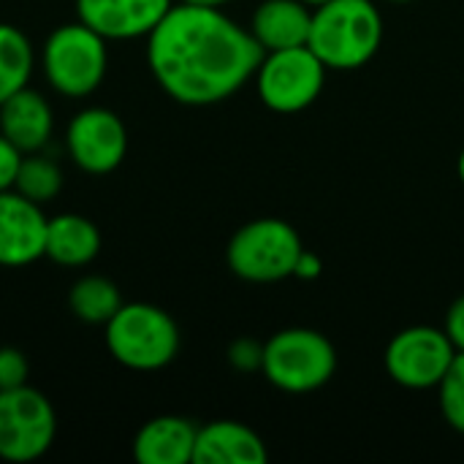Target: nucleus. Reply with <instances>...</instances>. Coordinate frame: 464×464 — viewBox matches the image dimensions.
<instances>
[{
	"instance_id": "nucleus-14",
	"label": "nucleus",
	"mask_w": 464,
	"mask_h": 464,
	"mask_svg": "<svg viewBox=\"0 0 464 464\" xmlns=\"http://www.w3.org/2000/svg\"><path fill=\"white\" fill-rule=\"evenodd\" d=\"M269 451L264 440L239 421H212L198 427L193 464H264Z\"/></svg>"
},
{
	"instance_id": "nucleus-12",
	"label": "nucleus",
	"mask_w": 464,
	"mask_h": 464,
	"mask_svg": "<svg viewBox=\"0 0 464 464\" xmlns=\"http://www.w3.org/2000/svg\"><path fill=\"white\" fill-rule=\"evenodd\" d=\"M171 5V0H76V19L106 41H133L147 38Z\"/></svg>"
},
{
	"instance_id": "nucleus-20",
	"label": "nucleus",
	"mask_w": 464,
	"mask_h": 464,
	"mask_svg": "<svg viewBox=\"0 0 464 464\" xmlns=\"http://www.w3.org/2000/svg\"><path fill=\"white\" fill-rule=\"evenodd\" d=\"M14 190L35 204H46L63 190V169L41 152H27L19 160V171L14 179Z\"/></svg>"
},
{
	"instance_id": "nucleus-7",
	"label": "nucleus",
	"mask_w": 464,
	"mask_h": 464,
	"mask_svg": "<svg viewBox=\"0 0 464 464\" xmlns=\"http://www.w3.org/2000/svg\"><path fill=\"white\" fill-rule=\"evenodd\" d=\"M326 82V65L304 44L280 52H264L256 71V87L264 106L280 114H294L315 103Z\"/></svg>"
},
{
	"instance_id": "nucleus-26",
	"label": "nucleus",
	"mask_w": 464,
	"mask_h": 464,
	"mask_svg": "<svg viewBox=\"0 0 464 464\" xmlns=\"http://www.w3.org/2000/svg\"><path fill=\"white\" fill-rule=\"evenodd\" d=\"M318 272H321V261H318L315 256H310L307 250H302L294 275H296V277H318Z\"/></svg>"
},
{
	"instance_id": "nucleus-10",
	"label": "nucleus",
	"mask_w": 464,
	"mask_h": 464,
	"mask_svg": "<svg viewBox=\"0 0 464 464\" xmlns=\"http://www.w3.org/2000/svg\"><path fill=\"white\" fill-rule=\"evenodd\" d=\"M65 150L82 171L109 174L125 160L128 128L111 109L87 106L68 122Z\"/></svg>"
},
{
	"instance_id": "nucleus-19",
	"label": "nucleus",
	"mask_w": 464,
	"mask_h": 464,
	"mask_svg": "<svg viewBox=\"0 0 464 464\" xmlns=\"http://www.w3.org/2000/svg\"><path fill=\"white\" fill-rule=\"evenodd\" d=\"M35 65V52L30 38L14 27L0 22V103L27 87Z\"/></svg>"
},
{
	"instance_id": "nucleus-5",
	"label": "nucleus",
	"mask_w": 464,
	"mask_h": 464,
	"mask_svg": "<svg viewBox=\"0 0 464 464\" xmlns=\"http://www.w3.org/2000/svg\"><path fill=\"white\" fill-rule=\"evenodd\" d=\"M337 370V351L315 329H283L264 345L261 372L288 394H307L326 386Z\"/></svg>"
},
{
	"instance_id": "nucleus-9",
	"label": "nucleus",
	"mask_w": 464,
	"mask_h": 464,
	"mask_svg": "<svg viewBox=\"0 0 464 464\" xmlns=\"http://www.w3.org/2000/svg\"><path fill=\"white\" fill-rule=\"evenodd\" d=\"M457 359V348L443 329L411 326L392 337L386 348V372L405 389H435Z\"/></svg>"
},
{
	"instance_id": "nucleus-27",
	"label": "nucleus",
	"mask_w": 464,
	"mask_h": 464,
	"mask_svg": "<svg viewBox=\"0 0 464 464\" xmlns=\"http://www.w3.org/2000/svg\"><path fill=\"white\" fill-rule=\"evenodd\" d=\"M188 3H201V5H226V3H231V0H188Z\"/></svg>"
},
{
	"instance_id": "nucleus-8",
	"label": "nucleus",
	"mask_w": 464,
	"mask_h": 464,
	"mask_svg": "<svg viewBox=\"0 0 464 464\" xmlns=\"http://www.w3.org/2000/svg\"><path fill=\"white\" fill-rule=\"evenodd\" d=\"M57 435L52 402L33 386L0 392V459L33 462L41 459Z\"/></svg>"
},
{
	"instance_id": "nucleus-18",
	"label": "nucleus",
	"mask_w": 464,
	"mask_h": 464,
	"mask_svg": "<svg viewBox=\"0 0 464 464\" xmlns=\"http://www.w3.org/2000/svg\"><path fill=\"white\" fill-rule=\"evenodd\" d=\"M120 288L103 275H84L68 291L71 313L84 324H103L122 307Z\"/></svg>"
},
{
	"instance_id": "nucleus-4",
	"label": "nucleus",
	"mask_w": 464,
	"mask_h": 464,
	"mask_svg": "<svg viewBox=\"0 0 464 464\" xmlns=\"http://www.w3.org/2000/svg\"><path fill=\"white\" fill-rule=\"evenodd\" d=\"M106 44L109 41L103 35H98L79 19L54 27L41 52L44 76L52 84V90H57L65 98L92 95L101 87L109 68Z\"/></svg>"
},
{
	"instance_id": "nucleus-22",
	"label": "nucleus",
	"mask_w": 464,
	"mask_h": 464,
	"mask_svg": "<svg viewBox=\"0 0 464 464\" xmlns=\"http://www.w3.org/2000/svg\"><path fill=\"white\" fill-rule=\"evenodd\" d=\"M27 378H30V364L24 353L11 345L0 348V392L19 389L27 383Z\"/></svg>"
},
{
	"instance_id": "nucleus-25",
	"label": "nucleus",
	"mask_w": 464,
	"mask_h": 464,
	"mask_svg": "<svg viewBox=\"0 0 464 464\" xmlns=\"http://www.w3.org/2000/svg\"><path fill=\"white\" fill-rule=\"evenodd\" d=\"M443 332H446L449 340L454 343L457 353L464 351V296H459V299L449 307V313H446V329H443Z\"/></svg>"
},
{
	"instance_id": "nucleus-11",
	"label": "nucleus",
	"mask_w": 464,
	"mask_h": 464,
	"mask_svg": "<svg viewBox=\"0 0 464 464\" xmlns=\"http://www.w3.org/2000/svg\"><path fill=\"white\" fill-rule=\"evenodd\" d=\"M46 223L41 204L22 193H0V266L19 269L46 253Z\"/></svg>"
},
{
	"instance_id": "nucleus-29",
	"label": "nucleus",
	"mask_w": 464,
	"mask_h": 464,
	"mask_svg": "<svg viewBox=\"0 0 464 464\" xmlns=\"http://www.w3.org/2000/svg\"><path fill=\"white\" fill-rule=\"evenodd\" d=\"M302 3H307L310 8H318V5H324V3H329V0H302Z\"/></svg>"
},
{
	"instance_id": "nucleus-1",
	"label": "nucleus",
	"mask_w": 464,
	"mask_h": 464,
	"mask_svg": "<svg viewBox=\"0 0 464 464\" xmlns=\"http://www.w3.org/2000/svg\"><path fill=\"white\" fill-rule=\"evenodd\" d=\"M261 44L218 5L182 0L147 35V63L169 98L185 106H212L256 76Z\"/></svg>"
},
{
	"instance_id": "nucleus-24",
	"label": "nucleus",
	"mask_w": 464,
	"mask_h": 464,
	"mask_svg": "<svg viewBox=\"0 0 464 464\" xmlns=\"http://www.w3.org/2000/svg\"><path fill=\"white\" fill-rule=\"evenodd\" d=\"M19 160H22V152L0 133V193L14 188V179H16V171H19Z\"/></svg>"
},
{
	"instance_id": "nucleus-3",
	"label": "nucleus",
	"mask_w": 464,
	"mask_h": 464,
	"mask_svg": "<svg viewBox=\"0 0 464 464\" xmlns=\"http://www.w3.org/2000/svg\"><path fill=\"white\" fill-rule=\"evenodd\" d=\"M106 348L122 367L155 372L174 362L179 329L166 310L147 302H130L106 321Z\"/></svg>"
},
{
	"instance_id": "nucleus-23",
	"label": "nucleus",
	"mask_w": 464,
	"mask_h": 464,
	"mask_svg": "<svg viewBox=\"0 0 464 464\" xmlns=\"http://www.w3.org/2000/svg\"><path fill=\"white\" fill-rule=\"evenodd\" d=\"M228 359L237 370H261L264 364V345L253 343V340H239L231 345Z\"/></svg>"
},
{
	"instance_id": "nucleus-13",
	"label": "nucleus",
	"mask_w": 464,
	"mask_h": 464,
	"mask_svg": "<svg viewBox=\"0 0 464 464\" xmlns=\"http://www.w3.org/2000/svg\"><path fill=\"white\" fill-rule=\"evenodd\" d=\"M54 130V117L49 101L30 90L22 87L11 98L0 103V133L22 152H41Z\"/></svg>"
},
{
	"instance_id": "nucleus-28",
	"label": "nucleus",
	"mask_w": 464,
	"mask_h": 464,
	"mask_svg": "<svg viewBox=\"0 0 464 464\" xmlns=\"http://www.w3.org/2000/svg\"><path fill=\"white\" fill-rule=\"evenodd\" d=\"M457 171H459V179H462V185H464V150L459 152V160H457Z\"/></svg>"
},
{
	"instance_id": "nucleus-6",
	"label": "nucleus",
	"mask_w": 464,
	"mask_h": 464,
	"mask_svg": "<svg viewBox=\"0 0 464 464\" xmlns=\"http://www.w3.org/2000/svg\"><path fill=\"white\" fill-rule=\"evenodd\" d=\"M296 228L277 218L245 223L226 247L228 269L247 283H277L294 275L302 256Z\"/></svg>"
},
{
	"instance_id": "nucleus-2",
	"label": "nucleus",
	"mask_w": 464,
	"mask_h": 464,
	"mask_svg": "<svg viewBox=\"0 0 464 464\" xmlns=\"http://www.w3.org/2000/svg\"><path fill=\"white\" fill-rule=\"evenodd\" d=\"M381 41L383 16L372 0H329L313 8L307 46L326 68H362L378 54Z\"/></svg>"
},
{
	"instance_id": "nucleus-17",
	"label": "nucleus",
	"mask_w": 464,
	"mask_h": 464,
	"mask_svg": "<svg viewBox=\"0 0 464 464\" xmlns=\"http://www.w3.org/2000/svg\"><path fill=\"white\" fill-rule=\"evenodd\" d=\"M101 250V231L84 215H57L46 223V258L60 266H87Z\"/></svg>"
},
{
	"instance_id": "nucleus-21",
	"label": "nucleus",
	"mask_w": 464,
	"mask_h": 464,
	"mask_svg": "<svg viewBox=\"0 0 464 464\" xmlns=\"http://www.w3.org/2000/svg\"><path fill=\"white\" fill-rule=\"evenodd\" d=\"M440 411L449 427L464 435V351L457 353L446 378L440 381Z\"/></svg>"
},
{
	"instance_id": "nucleus-16",
	"label": "nucleus",
	"mask_w": 464,
	"mask_h": 464,
	"mask_svg": "<svg viewBox=\"0 0 464 464\" xmlns=\"http://www.w3.org/2000/svg\"><path fill=\"white\" fill-rule=\"evenodd\" d=\"M198 427L182 416H158L147 421L136 440L133 457L141 464H188L193 462Z\"/></svg>"
},
{
	"instance_id": "nucleus-30",
	"label": "nucleus",
	"mask_w": 464,
	"mask_h": 464,
	"mask_svg": "<svg viewBox=\"0 0 464 464\" xmlns=\"http://www.w3.org/2000/svg\"><path fill=\"white\" fill-rule=\"evenodd\" d=\"M389 3H411V0H389Z\"/></svg>"
},
{
	"instance_id": "nucleus-15",
	"label": "nucleus",
	"mask_w": 464,
	"mask_h": 464,
	"mask_svg": "<svg viewBox=\"0 0 464 464\" xmlns=\"http://www.w3.org/2000/svg\"><path fill=\"white\" fill-rule=\"evenodd\" d=\"M313 24V8L302 0H264L253 19L250 33L264 52L304 46Z\"/></svg>"
}]
</instances>
